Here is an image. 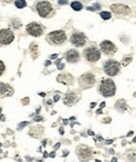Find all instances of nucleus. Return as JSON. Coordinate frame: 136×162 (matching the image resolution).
Returning <instances> with one entry per match:
<instances>
[{
  "label": "nucleus",
  "mask_w": 136,
  "mask_h": 162,
  "mask_svg": "<svg viewBox=\"0 0 136 162\" xmlns=\"http://www.w3.org/2000/svg\"><path fill=\"white\" fill-rule=\"evenodd\" d=\"M0 113H1V109H0Z\"/></svg>",
  "instance_id": "24"
},
{
  "label": "nucleus",
  "mask_w": 136,
  "mask_h": 162,
  "mask_svg": "<svg viewBox=\"0 0 136 162\" xmlns=\"http://www.w3.org/2000/svg\"><path fill=\"white\" fill-rule=\"evenodd\" d=\"M77 100H79V97H77V94H74V93H68V94L65 96L64 103L66 105H72V104H74V103H77Z\"/></svg>",
  "instance_id": "14"
},
{
  "label": "nucleus",
  "mask_w": 136,
  "mask_h": 162,
  "mask_svg": "<svg viewBox=\"0 0 136 162\" xmlns=\"http://www.w3.org/2000/svg\"><path fill=\"white\" fill-rule=\"evenodd\" d=\"M26 31L30 35L34 37H39L43 34V28L37 22H31L26 26Z\"/></svg>",
  "instance_id": "7"
},
{
  "label": "nucleus",
  "mask_w": 136,
  "mask_h": 162,
  "mask_svg": "<svg viewBox=\"0 0 136 162\" xmlns=\"http://www.w3.org/2000/svg\"><path fill=\"white\" fill-rule=\"evenodd\" d=\"M4 70H5V66H4L2 61H0V76L2 75V73L4 72Z\"/></svg>",
  "instance_id": "20"
},
{
  "label": "nucleus",
  "mask_w": 136,
  "mask_h": 162,
  "mask_svg": "<svg viewBox=\"0 0 136 162\" xmlns=\"http://www.w3.org/2000/svg\"><path fill=\"white\" fill-rule=\"evenodd\" d=\"M15 6L17 7H19V9H22L26 6V2L24 1V0H16L15 1Z\"/></svg>",
  "instance_id": "17"
},
{
  "label": "nucleus",
  "mask_w": 136,
  "mask_h": 162,
  "mask_svg": "<svg viewBox=\"0 0 136 162\" xmlns=\"http://www.w3.org/2000/svg\"><path fill=\"white\" fill-rule=\"evenodd\" d=\"M55 101H58V100H59V96H55Z\"/></svg>",
  "instance_id": "22"
},
{
  "label": "nucleus",
  "mask_w": 136,
  "mask_h": 162,
  "mask_svg": "<svg viewBox=\"0 0 136 162\" xmlns=\"http://www.w3.org/2000/svg\"><path fill=\"white\" fill-rule=\"evenodd\" d=\"M13 94V88L9 85L0 83V96H11Z\"/></svg>",
  "instance_id": "15"
},
{
  "label": "nucleus",
  "mask_w": 136,
  "mask_h": 162,
  "mask_svg": "<svg viewBox=\"0 0 136 162\" xmlns=\"http://www.w3.org/2000/svg\"><path fill=\"white\" fill-rule=\"evenodd\" d=\"M99 92L104 97H111L115 95L116 87L115 83L111 79H104L99 85Z\"/></svg>",
  "instance_id": "1"
},
{
  "label": "nucleus",
  "mask_w": 136,
  "mask_h": 162,
  "mask_svg": "<svg viewBox=\"0 0 136 162\" xmlns=\"http://www.w3.org/2000/svg\"><path fill=\"white\" fill-rule=\"evenodd\" d=\"M131 60H132V58H131V57H127V58L123 59V65L129 64V62H130Z\"/></svg>",
  "instance_id": "19"
},
{
  "label": "nucleus",
  "mask_w": 136,
  "mask_h": 162,
  "mask_svg": "<svg viewBox=\"0 0 136 162\" xmlns=\"http://www.w3.org/2000/svg\"><path fill=\"white\" fill-rule=\"evenodd\" d=\"M101 50L106 55H113L116 52V46L111 41L105 40L101 43Z\"/></svg>",
  "instance_id": "11"
},
{
  "label": "nucleus",
  "mask_w": 136,
  "mask_h": 162,
  "mask_svg": "<svg viewBox=\"0 0 136 162\" xmlns=\"http://www.w3.org/2000/svg\"><path fill=\"white\" fill-rule=\"evenodd\" d=\"M70 41H71V43L73 44V45L76 46H83L85 45V43H86V36L84 35L83 33H79V32H77V33H73L70 37Z\"/></svg>",
  "instance_id": "9"
},
{
  "label": "nucleus",
  "mask_w": 136,
  "mask_h": 162,
  "mask_svg": "<svg viewBox=\"0 0 136 162\" xmlns=\"http://www.w3.org/2000/svg\"><path fill=\"white\" fill-rule=\"evenodd\" d=\"M111 11L115 14H120V15H128L130 14L131 10L130 7L123 4H112L111 6Z\"/></svg>",
  "instance_id": "12"
},
{
  "label": "nucleus",
  "mask_w": 136,
  "mask_h": 162,
  "mask_svg": "<svg viewBox=\"0 0 136 162\" xmlns=\"http://www.w3.org/2000/svg\"><path fill=\"white\" fill-rule=\"evenodd\" d=\"M2 1H4V2H11L12 0H2Z\"/></svg>",
  "instance_id": "23"
},
{
  "label": "nucleus",
  "mask_w": 136,
  "mask_h": 162,
  "mask_svg": "<svg viewBox=\"0 0 136 162\" xmlns=\"http://www.w3.org/2000/svg\"><path fill=\"white\" fill-rule=\"evenodd\" d=\"M67 0H59V3L60 4H66L67 3Z\"/></svg>",
  "instance_id": "21"
},
{
  "label": "nucleus",
  "mask_w": 136,
  "mask_h": 162,
  "mask_svg": "<svg viewBox=\"0 0 136 162\" xmlns=\"http://www.w3.org/2000/svg\"><path fill=\"white\" fill-rule=\"evenodd\" d=\"M101 17L103 19H105V20H107V19H110L111 18V14L109 13V12H102V13H101Z\"/></svg>",
  "instance_id": "18"
},
{
  "label": "nucleus",
  "mask_w": 136,
  "mask_h": 162,
  "mask_svg": "<svg viewBox=\"0 0 136 162\" xmlns=\"http://www.w3.org/2000/svg\"><path fill=\"white\" fill-rule=\"evenodd\" d=\"M77 154L79 155L80 159H81L82 161H85V160H88V159L91 158L92 152H91V149L89 148L88 146L80 145V146H77Z\"/></svg>",
  "instance_id": "10"
},
{
  "label": "nucleus",
  "mask_w": 136,
  "mask_h": 162,
  "mask_svg": "<svg viewBox=\"0 0 136 162\" xmlns=\"http://www.w3.org/2000/svg\"><path fill=\"white\" fill-rule=\"evenodd\" d=\"M47 39L53 44H62L66 40V34L64 31H55L48 34Z\"/></svg>",
  "instance_id": "4"
},
{
  "label": "nucleus",
  "mask_w": 136,
  "mask_h": 162,
  "mask_svg": "<svg viewBox=\"0 0 136 162\" xmlns=\"http://www.w3.org/2000/svg\"><path fill=\"white\" fill-rule=\"evenodd\" d=\"M84 57L89 62H96L101 58V52L95 46H90L84 51Z\"/></svg>",
  "instance_id": "3"
},
{
  "label": "nucleus",
  "mask_w": 136,
  "mask_h": 162,
  "mask_svg": "<svg viewBox=\"0 0 136 162\" xmlns=\"http://www.w3.org/2000/svg\"><path fill=\"white\" fill-rule=\"evenodd\" d=\"M120 63L114 60H108L104 63V71L108 76H115L120 72Z\"/></svg>",
  "instance_id": "2"
},
{
  "label": "nucleus",
  "mask_w": 136,
  "mask_h": 162,
  "mask_svg": "<svg viewBox=\"0 0 136 162\" xmlns=\"http://www.w3.org/2000/svg\"><path fill=\"white\" fill-rule=\"evenodd\" d=\"M14 40V34L9 29H1L0 31V43L1 44H9Z\"/></svg>",
  "instance_id": "8"
},
{
  "label": "nucleus",
  "mask_w": 136,
  "mask_h": 162,
  "mask_svg": "<svg viewBox=\"0 0 136 162\" xmlns=\"http://www.w3.org/2000/svg\"><path fill=\"white\" fill-rule=\"evenodd\" d=\"M65 57H66V60L68 61V62L76 63V62H77V61L80 60V54L77 53V51H74V50H70V51H68L66 53Z\"/></svg>",
  "instance_id": "13"
},
{
  "label": "nucleus",
  "mask_w": 136,
  "mask_h": 162,
  "mask_svg": "<svg viewBox=\"0 0 136 162\" xmlns=\"http://www.w3.org/2000/svg\"><path fill=\"white\" fill-rule=\"evenodd\" d=\"M79 82H80V85L83 88H87L92 87L95 83V78H94V76L92 74L87 73V74H84L82 77H80Z\"/></svg>",
  "instance_id": "5"
},
{
  "label": "nucleus",
  "mask_w": 136,
  "mask_h": 162,
  "mask_svg": "<svg viewBox=\"0 0 136 162\" xmlns=\"http://www.w3.org/2000/svg\"><path fill=\"white\" fill-rule=\"evenodd\" d=\"M71 7L74 10V11H81L82 9H83V6H82L81 2L79 1H73L71 3Z\"/></svg>",
  "instance_id": "16"
},
{
  "label": "nucleus",
  "mask_w": 136,
  "mask_h": 162,
  "mask_svg": "<svg viewBox=\"0 0 136 162\" xmlns=\"http://www.w3.org/2000/svg\"><path fill=\"white\" fill-rule=\"evenodd\" d=\"M37 11L41 17H47L48 14L52 11V6L49 2L42 1L37 4Z\"/></svg>",
  "instance_id": "6"
}]
</instances>
